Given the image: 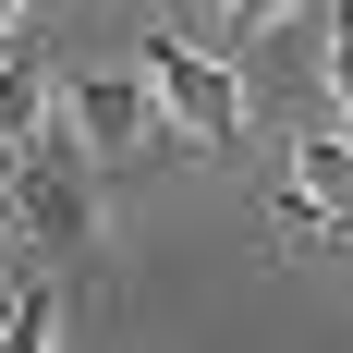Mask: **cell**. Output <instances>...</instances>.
Instances as JSON below:
<instances>
[{"instance_id":"obj_1","label":"cell","mask_w":353,"mask_h":353,"mask_svg":"<svg viewBox=\"0 0 353 353\" xmlns=\"http://www.w3.org/2000/svg\"><path fill=\"white\" fill-rule=\"evenodd\" d=\"M85 171H98V159L61 134V110L0 159V219L49 256V268H98V183H85Z\"/></svg>"},{"instance_id":"obj_2","label":"cell","mask_w":353,"mask_h":353,"mask_svg":"<svg viewBox=\"0 0 353 353\" xmlns=\"http://www.w3.org/2000/svg\"><path fill=\"white\" fill-rule=\"evenodd\" d=\"M134 73H146V98H159V122H183V134L208 146V159H232V146H244V73H232V61L183 49L171 25H146Z\"/></svg>"},{"instance_id":"obj_3","label":"cell","mask_w":353,"mask_h":353,"mask_svg":"<svg viewBox=\"0 0 353 353\" xmlns=\"http://www.w3.org/2000/svg\"><path fill=\"white\" fill-rule=\"evenodd\" d=\"M61 134L85 146V159H134L146 134H159V98H146V73H85L61 98Z\"/></svg>"},{"instance_id":"obj_4","label":"cell","mask_w":353,"mask_h":353,"mask_svg":"<svg viewBox=\"0 0 353 353\" xmlns=\"http://www.w3.org/2000/svg\"><path fill=\"white\" fill-rule=\"evenodd\" d=\"M281 232H329V244H353V134H341V122L292 146V195H281Z\"/></svg>"},{"instance_id":"obj_5","label":"cell","mask_w":353,"mask_h":353,"mask_svg":"<svg viewBox=\"0 0 353 353\" xmlns=\"http://www.w3.org/2000/svg\"><path fill=\"white\" fill-rule=\"evenodd\" d=\"M49 110H61V85H49V61H37L25 37L0 25V159H12V146H25L37 122H49Z\"/></svg>"},{"instance_id":"obj_6","label":"cell","mask_w":353,"mask_h":353,"mask_svg":"<svg viewBox=\"0 0 353 353\" xmlns=\"http://www.w3.org/2000/svg\"><path fill=\"white\" fill-rule=\"evenodd\" d=\"M0 341H12V353H37V341H61V292H49V281H25L12 305H0Z\"/></svg>"},{"instance_id":"obj_7","label":"cell","mask_w":353,"mask_h":353,"mask_svg":"<svg viewBox=\"0 0 353 353\" xmlns=\"http://www.w3.org/2000/svg\"><path fill=\"white\" fill-rule=\"evenodd\" d=\"M317 37H329V98H341V134H353V0H329Z\"/></svg>"},{"instance_id":"obj_8","label":"cell","mask_w":353,"mask_h":353,"mask_svg":"<svg viewBox=\"0 0 353 353\" xmlns=\"http://www.w3.org/2000/svg\"><path fill=\"white\" fill-rule=\"evenodd\" d=\"M305 0H232V25H292Z\"/></svg>"}]
</instances>
